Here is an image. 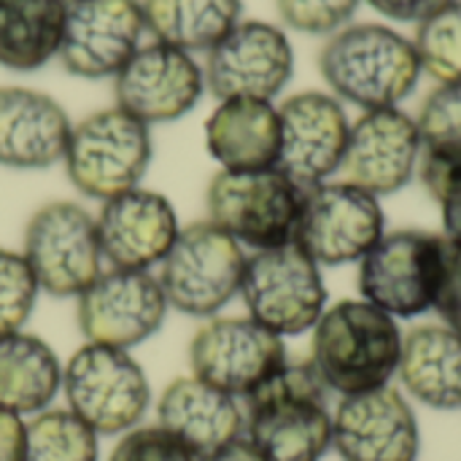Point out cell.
I'll return each instance as SVG.
<instances>
[{
	"label": "cell",
	"instance_id": "6da1fadb",
	"mask_svg": "<svg viewBox=\"0 0 461 461\" xmlns=\"http://www.w3.org/2000/svg\"><path fill=\"white\" fill-rule=\"evenodd\" d=\"M405 332L397 319L359 300H340L313 327L311 365L330 394L351 397L392 386Z\"/></svg>",
	"mask_w": 461,
	"mask_h": 461
},
{
	"label": "cell",
	"instance_id": "7a4b0ae2",
	"mask_svg": "<svg viewBox=\"0 0 461 461\" xmlns=\"http://www.w3.org/2000/svg\"><path fill=\"white\" fill-rule=\"evenodd\" d=\"M243 402V435L270 461H321L332 448L330 389L311 359H289Z\"/></svg>",
	"mask_w": 461,
	"mask_h": 461
},
{
	"label": "cell",
	"instance_id": "3957f363",
	"mask_svg": "<svg viewBox=\"0 0 461 461\" xmlns=\"http://www.w3.org/2000/svg\"><path fill=\"white\" fill-rule=\"evenodd\" d=\"M319 70L338 100L362 111L400 108L421 78V59L411 38L386 24H348L330 35Z\"/></svg>",
	"mask_w": 461,
	"mask_h": 461
},
{
	"label": "cell",
	"instance_id": "277c9868",
	"mask_svg": "<svg viewBox=\"0 0 461 461\" xmlns=\"http://www.w3.org/2000/svg\"><path fill=\"white\" fill-rule=\"evenodd\" d=\"M303 194L278 167L221 170L205 192L208 221L235 238L243 249L265 251L294 240Z\"/></svg>",
	"mask_w": 461,
	"mask_h": 461
},
{
	"label": "cell",
	"instance_id": "5b68a950",
	"mask_svg": "<svg viewBox=\"0 0 461 461\" xmlns=\"http://www.w3.org/2000/svg\"><path fill=\"white\" fill-rule=\"evenodd\" d=\"M246 259L243 246L205 219L178 232L157 281L170 308L194 319H213L240 294Z\"/></svg>",
	"mask_w": 461,
	"mask_h": 461
},
{
	"label": "cell",
	"instance_id": "8992f818",
	"mask_svg": "<svg viewBox=\"0 0 461 461\" xmlns=\"http://www.w3.org/2000/svg\"><path fill=\"white\" fill-rule=\"evenodd\" d=\"M68 411L95 435H124L151 408V386L130 351L86 343L62 367Z\"/></svg>",
	"mask_w": 461,
	"mask_h": 461
},
{
	"label": "cell",
	"instance_id": "52a82bcc",
	"mask_svg": "<svg viewBox=\"0 0 461 461\" xmlns=\"http://www.w3.org/2000/svg\"><path fill=\"white\" fill-rule=\"evenodd\" d=\"M448 240L424 230L386 232L359 262V294L394 319L435 311Z\"/></svg>",
	"mask_w": 461,
	"mask_h": 461
},
{
	"label": "cell",
	"instance_id": "ba28073f",
	"mask_svg": "<svg viewBox=\"0 0 461 461\" xmlns=\"http://www.w3.org/2000/svg\"><path fill=\"white\" fill-rule=\"evenodd\" d=\"M62 162L70 184L92 200L138 189L151 165L149 124L122 108L97 111L70 130Z\"/></svg>",
	"mask_w": 461,
	"mask_h": 461
},
{
	"label": "cell",
	"instance_id": "9c48e42d",
	"mask_svg": "<svg viewBox=\"0 0 461 461\" xmlns=\"http://www.w3.org/2000/svg\"><path fill=\"white\" fill-rule=\"evenodd\" d=\"M240 297L249 319L278 338L311 332L327 311L321 267L294 240L246 259Z\"/></svg>",
	"mask_w": 461,
	"mask_h": 461
},
{
	"label": "cell",
	"instance_id": "30bf717a",
	"mask_svg": "<svg viewBox=\"0 0 461 461\" xmlns=\"http://www.w3.org/2000/svg\"><path fill=\"white\" fill-rule=\"evenodd\" d=\"M384 235L386 219L375 194L348 181L305 189L294 243L319 267L357 265Z\"/></svg>",
	"mask_w": 461,
	"mask_h": 461
},
{
	"label": "cell",
	"instance_id": "8fae6325",
	"mask_svg": "<svg viewBox=\"0 0 461 461\" xmlns=\"http://www.w3.org/2000/svg\"><path fill=\"white\" fill-rule=\"evenodd\" d=\"M22 254L51 297H78L103 273L97 221L68 200L46 203L30 216Z\"/></svg>",
	"mask_w": 461,
	"mask_h": 461
},
{
	"label": "cell",
	"instance_id": "7c38bea8",
	"mask_svg": "<svg viewBox=\"0 0 461 461\" xmlns=\"http://www.w3.org/2000/svg\"><path fill=\"white\" fill-rule=\"evenodd\" d=\"M286 362L284 338L249 316H216L189 343L192 375L235 400H246Z\"/></svg>",
	"mask_w": 461,
	"mask_h": 461
},
{
	"label": "cell",
	"instance_id": "4fadbf2b",
	"mask_svg": "<svg viewBox=\"0 0 461 461\" xmlns=\"http://www.w3.org/2000/svg\"><path fill=\"white\" fill-rule=\"evenodd\" d=\"M159 281L143 270H108L78 294L76 319L86 343L130 351L159 332L167 316Z\"/></svg>",
	"mask_w": 461,
	"mask_h": 461
},
{
	"label": "cell",
	"instance_id": "5bb4252c",
	"mask_svg": "<svg viewBox=\"0 0 461 461\" xmlns=\"http://www.w3.org/2000/svg\"><path fill=\"white\" fill-rule=\"evenodd\" d=\"M205 86L219 100H270L294 73V51L286 32L270 22H238L205 62Z\"/></svg>",
	"mask_w": 461,
	"mask_h": 461
},
{
	"label": "cell",
	"instance_id": "9a60e30c",
	"mask_svg": "<svg viewBox=\"0 0 461 461\" xmlns=\"http://www.w3.org/2000/svg\"><path fill=\"white\" fill-rule=\"evenodd\" d=\"M278 122L281 149L276 167L300 189H313L340 173L351 122L335 95L297 92L281 103Z\"/></svg>",
	"mask_w": 461,
	"mask_h": 461
},
{
	"label": "cell",
	"instance_id": "2e32d148",
	"mask_svg": "<svg viewBox=\"0 0 461 461\" xmlns=\"http://www.w3.org/2000/svg\"><path fill=\"white\" fill-rule=\"evenodd\" d=\"M421 151V132L411 113L400 108L365 111L348 130L340 173L343 181L381 200L413 181Z\"/></svg>",
	"mask_w": 461,
	"mask_h": 461
},
{
	"label": "cell",
	"instance_id": "e0dca14e",
	"mask_svg": "<svg viewBox=\"0 0 461 461\" xmlns=\"http://www.w3.org/2000/svg\"><path fill=\"white\" fill-rule=\"evenodd\" d=\"M332 448L343 461H419L421 432L408 397L394 386L340 397Z\"/></svg>",
	"mask_w": 461,
	"mask_h": 461
},
{
	"label": "cell",
	"instance_id": "ac0fdd59",
	"mask_svg": "<svg viewBox=\"0 0 461 461\" xmlns=\"http://www.w3.org/2000/svg\"><path fill=\"white\" fill-rule=\"evenodd\" d=\"M146 30L140 0H73L65 11L57 57L81 78L116 76Z\"/></svg>",
	"mask_w": 461,
	"mask_h": 461
},
{
	"label": "cell",
	"instance_id": "d6986e66",
	"mask_svg": "<svg viewBox=\"0 0 461 461\" xmlns=\"http://www.w3.org/2000/svg\"><path fill=\"white\" fill-rule=\"evenodd\" d=\"M113 78L116 108L143 124L181 119L197 105L205 86V73L194 57L159 41L138 46Z\"/></svg>",
	"mask_w": 461,
	"mask_h": 461
},
{
	"label": "cell",
	"instance_id": "ffe728a7",
	"mask_svg": "<svg viewBox=\"0 0 461 461\" xmlns=\"http://www.w3.org/2000/svg\"><path fill=\"white\" fill-rule=\"evenodd\" d=\"M97 238L103 259L113 270H143L162 265L181 227L173 203L151 189H130L103 203Z\"/></svg>",
	"mask_w": 461,
	"mask_h": 461
},
{
	"label": "cell",
	"instance_id": "44dd1931",
	"mask_svg": "<svg viewBox=\"0 0 461 461\" xmlns=\"http://www.w3.org/2000/svg\"><path fill=\"white\" fill-rule=\"evenodd\" d=\"M65 108L43 92L0 86V165L43 170L65 159L70 140Z\"/></svg>",
	"mask_w": 461,
	"mask_h": 461
},
{
	"label": "cell",
	"instance_id": "7402d4cb",
	"mask_svg": "<svg viewBox=\"0 0 461 461\" xmlns=\"http://www.w3.org/2000/svg\"><path fill=\"white\" fill-rule=\"evenodd\" d=\"M157 424L200 459H208L246 432L240 402L205 381L176 378L157 402Z\"/></svg>",
	"mask_w": 461,
	"mask_h": 461
},
{
	"label": "cell",
	"instance_id": "603a6c76",
	"mask_svg": "<svg viewBox=\"0 0 461 461\" xmlns=\"http://www.w3.org/2000/svg\"><path fill=\"white\" fill-rule=\"evenodd\" d=\"M205 146L221 170L276 167L281 149L278 108L270 100H221L205 122Z\"/></svg>",
	"mask_w": 461,
	"mask_h": 461
},
{
	"label": "cell",
	"instance_id": "cb8c5ba5",
	"mask_svg": "<svg viewBox=\"0 0 461 461\" xmlns=\"http://www.w3.org/2000/svg\"><path fill=\"white\" fill-rule=\"evenodd\" d=\"M397 378L408 397L432 411H461V335L446 324L405 335Z\"/></svg>",
	"mask_w": 461,
	"mask_h": 461
},
{
	"label": "cell",
	"instance_id": "d4e9b609",
	"mask_svg": "<svg viewBox=\"0 0 461 461\" xmlns=\"http://www.w3.org/2000/svg\"><path fill=\"white\" fill-rule=\"evenodd\" d=\"M62 389L54 348L27 332L0 335V408L16 416L43 413Z\"/></svg>",
	"mask_w": 461,
	"mask_h": 461
},
{
	"label": "cell",
	"instance_id": "484cf974",
	"mask_svg": "<svg viewBox=\"0 0 461 461\" xmlns=\"http://www.w3.org/2000/svg\"><path fill=\"white\" fill-rule=\"evenodd\" d=\"M65 0H0V65L35 70L62 43Z\"/></svg>",
	"mask_w": 461,
	"mask_h": 461
},
{
	"label": "cell",
	"instance_id": "4316f807",
	"mask_svg": "<svg viewBox=\"0 0 461 461\" xmlns=\"http://www.w3.org/2000/svg\"><path fill=\"white\" fill-rule=\"evenodd\" d=\"M146 27L181 51H211L238 22L240 0H140Z\"/></svg>",
	"mask_w": 461,
	"mask_h": 461
},
{
	"label": "cell",
	"instance_id": "83f0119b",
	"mask_svg": "<svg viewBox=\"0 0 461 461\" xmlns=\"http://www.w3.org/2000/svg\"><path fill=\"white\" fill-rule=\"evenodd\" d=\"M24 461H97V435L70 411H43L27 424Z\"/></svg>",
	"mask_w": 461,
	"mask_h": 461
},
{
	"label": "cell",
	"instance_id": "f1b7e54d",
	"mask_svg": "<svg viewBox=\"0 0 461 461\" xmlns=\"http://www.w3.org/2000/svg\"><path fill=\"white\" fill-rule=\"evenodd\" d=\"M421 70L438 84H461V0L424 19L413 38Z\"/></svg>",
	"mask_w": 461,
	"mask_h": 461
},
{
	"label": "cell",
	"instance_id": "f546056e",
	"mask_svg": "<svg viewBox=\"0 0 461 461\" xmlns=\"http://www.w3.org/2000/svg\"><path fill=\"white\" fill-rule=\"evenodd\" d=\"M416 124L421 132V157L461 162V84H440L432 89Z\"/></svg>",
	"mask_w": 461,
	"mask_h": 461
},
{
	"label": "cell",
	"instance_id": "4dcf8cb0",
	"mask_svg": "<svg viewBox=\"0 0 461 461\" xmlns=\"http://www.w3.org/2000/svg\"><path fill=\"white\" fill-rule=\"evenodd\" d=\"M38 281L19 251L0 249V335L19 332L38 300Z\"/></svg>",
	"mask_w": 461,
	"mask_h": 461
},
{
	"label": "cell",
	"instance_id": "1f68e13d",
	"mask_svg": "<svg viewBox=\"0 0 461 461\" xmlns=\"http://www.w3.org/2000/svg\"><path fill=\"white\" fill-rule=\"evenodd\" d=\"M286 27L305 35H335L348 27L362 0H276Z\"/></svg>",
	"mask_w": 461,
	"mask_h": 461
},
{
	"label": "cell",
	"instance_id": "d6a6232c",
	"mask_svg": "<svg viewBox=\"0 0 461 461\" xmlns=\"http://www.w3.org/2000/svg\"><path fill=\"white\" fill-rule=\"evenodd\" d=\"M419 176L440 208L443 238L461 246V162H440L421 157Z\"/></svg>",
	"mask_w": 461,
	"mask_h": 461
},
{
	"label": "cell",
	"instance_id": "836d02e7",
	"mask_svg": "<svg viewBox=\"0 0 461 461\" xmlns=\"http://www.w3.org/2000/svg\"><path fill=\"white\" fill-rule=\"evenodd\" d=\"M108 461H203L159 424L135 427L122 435Z\"/></svg>",
	"mask_w": 461,
	"mask_h": 461
},
{
	"label": "cell",
	"instance_id": "e575fe53",
	"mask_svg": "<svg viewBox=\"0 0 461 461\" xmlns=\"http://www.w3.org/2000/svg\"><path fill=\"white\" fill-rule=\"evenodd\" d=\"M435 311L446 327H451L454 332L461 335V246H456V243H448L446 273H443V284H440Z\"/></svg>",
	"mask_w": 461,
	"mask_h": 461
},
{
	"label": "cell",
	"instance_id": "d590c367",
	"mask_svg": "<svg viewBox=\"0 0 461 461\" xmlns=\"http://www.w3.org/2000/svg\"><path fill=\"white\" fill-rule=\"evenodd\" d=\"M381 16L394 19V22H413L421 24L440 8H446L454 0H367Z\"/></svg>",
	"mask_w": 461,
	"mask_h": 461
},
{
	"label": "cell",
	"instance_id": "8d00e7d4",
	"mask_svg": "<svg viewBox=\"0 0 461 461\" xmlns=\"http://www.w3.org/2000/svg\"><path fill=\"white\" fill-rule=\"evenodd\" d=\"M24 432L22 416L0 408V461H24Z\"/></svg>",
	"mask_w": 461,
	"mask_h": 461
},
{
	"label": "cell",
	"instance_id": "74e56055",
	"mask_svg": "<svg viewBox=\"0 0 461 461\" xmlns=\"http://www.w3.org/2000/svg\"><path fill=\"white\" fill-rule=\"evenodd\" d=\"M203 461H270L246 435H240L238 440L227 443L224 448H219L216 454H211Z\"/></svg>",
	"mask_w": 461,
	"mask_h": 461
},
{
	"label": "cell",
	"instance_id": "f35d334b",
	"mask_svg": "<svg viewBox=\"0 0 461 461\" xmlns=\"http://www.w3.org/2000/svg\"><path fill=\"white\" fill-rule=\"evenodd\" d=\"M65 3H73V0H65Z\"/></svg>",
	"mask_w": 461,
	"mask_h": 461
}]
</instances>
